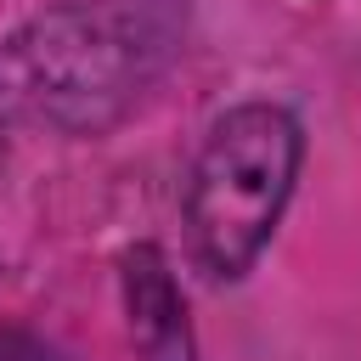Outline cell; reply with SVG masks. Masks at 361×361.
Instances as JSON below:
<instances>
[{"mask_svg": "<svg viewBox=\"0 0 361 361\" xmlns=\"http://www.w3.org/2000/svg\"><path fill=\"white\" fill-rule=\"evenodd\" d=\"M299 152V124L282 107L248 102L214 124L186 197L192 248L214 276H243L254 265L293 192Z\"/></svg>", "mask_w": 361, "mask_h": 361, "instance_id": "6da1fadb", "label": "cell"}, {"mask_svg": "<svg viewBox=\"0 0 361 361\" xmlns=\"http://www.w3.org/2000/svg\"><path fill=\"white\" fill-rule=\"evenodd\" d=\"M130 322H135V344L152 361H186L192 355L175 282H169V271H164V259L152 248L130 254Z\"/></svg>", "mask_w": 361, "mask_h": 361, "instance_id": "7a4b0ae2", "label": "cell"}]
</instances>
